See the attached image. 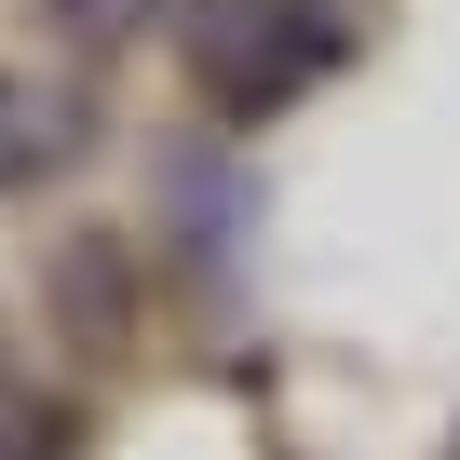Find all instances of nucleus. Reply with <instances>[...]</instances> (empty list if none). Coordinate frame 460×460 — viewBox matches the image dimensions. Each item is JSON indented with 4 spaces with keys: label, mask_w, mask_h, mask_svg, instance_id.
I'll list each match as a JSON object with an SVG mask.
<instances>
[{
    "label": "nucleus",
    "mask_w": 460,
    "mask_h": 460,
    "mask_svg": "<svg viewBox=\"0 0 460 460\" xmlns=\"http://www.w3.org/2000/svg\"><path fill=\"white\" fill-rule=\"evenodd\" d=\"M352 41H366V0H176V55H190V95L217 122L298 109Z\"/></svg>",
    "instance_id": "f257e3e1"
},
{
    "label": "nucleus",
    "mask_w": 460,
    "mask_h": 460,
    "mask_svg": "<svg viewBox=\"0 0 460 460\" xmlns=\"http://www.w3.org/2000/svg\"><path fill=\"white\" fill-rule=\"evenodd\" d=\"M82 149H95V109H82L68 82H41V68H0V203H14V190H55Z\"/></svg>",
    "instance_id": "f03ea898"
},
{
    "label": "nucleus",
    "mask_w": 460,
    "mask_h": 460,
    "mask_svg": "<svg viewBox=\"0 0 460 460\" xmlns=\"http://www.w3.org/2000/svg\"><path fill=\"white\" fill-rule=\"evenodd\" d=\"M41 14H55V41H82V55H122V41L163 14V0H41Z\"/></svg>",
    "instance_id": "7ed1b4c3"
},
{
    "label": "nucleus",
    "mask_w": 460,
    "mask_h": 460,
    "mask_svg": "<svg viewBox=\"0 0 460 460\" xmlns=\"http://www.w3.org/2000/svg\"><path fill=\"white\" fill-rule=\"evenodd\" d=\"M0 460H68V406H41V393H0Z\"/></svg>",
    "instance_id": "20e7f679"
}]
</instances>
